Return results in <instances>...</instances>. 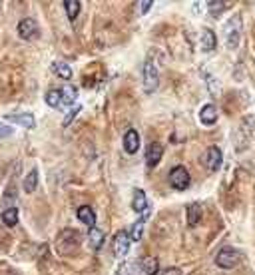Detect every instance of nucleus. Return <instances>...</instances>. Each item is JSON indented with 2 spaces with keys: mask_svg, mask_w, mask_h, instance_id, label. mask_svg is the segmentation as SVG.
Instances as JSON below:
<instances>
[{
  "mask_svg": "<svg viewBox=\"0 0 255 275\" xmlns=\"http://www.w3.org/2000/svg\"><path fill=\"white\" fill-rule=\"evenodd\" d=\"M60 102H62L60 90H48V94H46V104L50 108H60Z\"/></svg>",
  "mask_w": 255,
  "mask_h": 275,
  "instance_id": "393cba45",
  "label": "nucleus"
},
{
  "mask_svg": "<svg viewBox=\"0 0 255 275\" xmlns=\"http://www.w3.org/2000/svg\"><path fill=\"white\" fill-rule=\"evenodd\" d=\"M216 263L219 267H223V269H231V267H236L239 263V253L236 249H231V247H223V249H219L218 256H216Z\"/></svg>",
  "mask_w": 255,
  "mask_h": 275,
  "instance_id": "20e7f679",
  "label": "nucleus"
},
{
  "mask_svg": "<svg viewBox=\"0 0 255 275\" xmlns=\"http://www.w3.org/2000/svg\"><path fill=\"white\" fill-rule=\"evenodd\" d=\"M144 84H146V92H154L160 84V72L152 58H147L144 64Z\"/></svg>",
  "mask_w": 255,
  "mask_h": 275,
  "instance_id": "7ed1b4c3",
  "label": "nucleus"
},
{
  "mask_svg": "<svg viewBox=\"0 0 255 275\" xmlns=\"http://www.w3.org/2000/svg\"><path fill=\"white\" fill-rule=\"evenodd\" d=\"M2 221H4V225L14 227V225L18 223V209H16V207H6V209L2 211Z\"/></svg>",
  "mask_w": 255,
  "mask_h": 275,
  "instance_id": "4be33fe9",
  "label": "nucleus"
},
{
  "mask_svg": "<svg viewBox=\"0 0 255 275\" xmlns=\"http://www.w3.org/2000/svg\"><path fill=\"white\" fill-rule=\"evenodd\" d=\"M6 122H14L18 126H24L26 130H32L36 126V120L32 114H12V116H6Z\"/></svg>",
  "mask_w": 255,
  "mask_h": 275,
  "instance_id": "f8f14e48",
  "label": "nucleus"
},
{
  "mask_svg": "<svg viewBox=\"0 0 255 275\" xmlns=\"http://www.w3.org/2000/svg\"><path fill=\"white\" fill-rule=\"evenodd\" d=\"M78 112H80V108H74V110L70 112V116H68V118H66V120H64V126H68V124H70V122H72V120H74V116H76V114H78Z\"/></svg>",
  "mask_w": 255,
  "mask_h": 275,
  "instance_id": "c85d7f7f",
  "label": "nucleus"
},
{
  "mask_svg": "<svg viewBox=\"0 0 255 275\" xmlns=\"http://www.w3.org/2000/svg\"><path fill=\"white\" fill-rule=\"evenodd\" d=\"M124 150L128 154H136L140 150V134L136 130H128L124 134Z\"/></svg>",
  "mask_w": 255,
  "mask_h": 275,
  "instance_id": "9b49d317",
  "label": "nucleus"
},
{
  "mask_svg": "<svg viewBox=\"0 0 255 275\" xmlns=\"http://www.w3.org/2000/svg\"><path fill=\"white\" fill-rule=\"evenodd\" d=\"M189 182H192V178H189V172L183 167V165H176V167H172V172H169V183H172V187H176V189H187L189 187Z\"/></svg>",
  "mask_w": 255,
  "mask_h": 275,
  "instance_id": "f03ea898",
  "label": "nucleus"
},
{
  "mask_svg": "<svg viewBox=\"0 0 255 275\" xmlns=\"http://www.w3.org/2000/svg\"><path fill=\"white\" fill-rule=\"evenodd\" d=\"M132 209L138 214L147 211V196L144 189H134V200H132Z\"/></svg>",
  "mask_w": 255,
  "mask_h": 275,
  "instance_id": "4468645a",
  "label": "nucleus"
},
{
  "mask_svg": "<svg viewBox=\"0 0 255 275\" xmlns=\"http://www.w3.org/2000/svg\"><path fill=\"white\" fill-rule=\"evenodd\" d=\"M76 96H78V92H76V88H74V86H64V90H60V98H62L60 108L72 106L74 102H76Z\"/></svg>",
  "mask_w": 255,
  "mask_h": 275,
  "instance_id": "dca6fc26",
  "label": "nucleus"
},
{
  "mask_svg": "<svg viewBox=\"0 0 255 275\" xmlns=\"http://www.w3.org/2000/svg\"><path fill=\"white\" fill-rule=\"evenodd\" d=\"M130 243H132V238H130V234L128 231H118L116 236H114V253L116 257H126L128 251H130Z\"/></svg>",
  "mask_w": 255,
  "mask_h": 275,
  "instance_id": "0eeeda50",
  "label": "nucleus"
},
{
  "mask_svg": "<svg viewBox=\"0 0 255 275\" xmlns=\"http://www.w3.org/2000/svg\"><path fill=\"white\" fill-rule=\"evenodd\" d=\"M76 218L82 221V223H86L88 227H96V211L92 209L90 205H80L78 209H76Z\"/></svg>",
  "mask_w": 255,
  "mask_h": 275,
  "instance_id": "9d476101",
  "label": "nucleus"
},
{
  "mask_svg": "<svg viewBox=\"0 0 255 275\" xmlns=\"http://www.w3.org/2000/svg\"><path fill=\"white\" fill-rule=\"evenodd\" d=\"M164 275H182L180 269H176V267H169V269H165Z\"/></svg>",
  "mask_w": 255,
  "mask_h": 275,
  "instance_id": "c756f323",
  "label": "nucleus"
},
{
  "mask_svg": "<svg viewBox=\"0 0 255 275\" xmlns=\"http://www.w3.org/2000/svg\"><path fill=\"white\" fill-rule=\"evenodd\" d=\"M12 132H14V130L10 128V126L0 124V138H8V136H12Z\"/></svg>",
  "mask_w": 255,
  "mask_h": 275,
  "instance_id": "bb28decb",
  "label": "nucleus"
},
{
  "mask_svg": "<svg viewBox=\"0 0 255 275\" xmlns=\"http://www.w3.org/2000/svg\"><path fill=\"white\" fill-rule=\"evenodd\" d=\"M18 34L24 40H34L40 36V26L34 18H22L18 24Z\"/></svg>",
  "mask_w": 255,
  "mask_h": 275,
  "instance_id": "39448f33",
  "label": "nucleus"
},
{
  "mask_svg": "<svg viewBox=\"0 0 255 275\" xmlns=\"http://www.w3.org/2000/svg\"><path fill=\"white\" fill-rule=\"evenodd\" d=\"M88 239H90V245L92 249H100L102 245H104V231L102 229H98V227H92L90 234H88Z\"/></svg>",
  "mask_w": 255,
  "mask_h": 275,
  "instance_id": "6ab92c4d",
  "label": "nucleus"
},
{
  "mask_svg": "<svg viewBox=\"0 0 255 275\" xmlns=\"http://www.w3.org/2000/svg\"><path fill=\"white\" fill-rule=\"evenodd\" d=\"M142 269H144V273L146 275H158V271H160V263H158L156 257H144V259H142Z\"/></svg>",
  "mask_w": 255,
  "mask_h": 275,
  "instance_id": "412c9836",
  "label": "nucleus"
},
{
  "mask_svg": "<svg viewBox=\"0 0 255 275\" xmlns=\"http://www.w3.org/2000/svg\"><path fill=\"white\" fill-rule=\"evenodd\" d=\"M80 243H82V236H80L78 231H74V229H64V231L58 236V239H56V249H58L60 256H72V253L78 251Z\"/></svg>",
  "mask_w": 255,
  "mask_h": 275,
  "instance_id": "f257e3e1",
  "label": "nucleus"
},
{
  "mask_svg": "<svg viewBox=\"0 0 255 275\" xmlns=\"http://www.w3.org/2000/svg\"><path fill=\"white\" fill-rule=\"evenodd\" d=\"M162 156H164V146H162L160 142H152V144L146 147V164H147V167H156V165L160 164Z\"/></svg>",
  "mask_w": 255,
  "mask_h": 275,
  "instance_id": "1a4fd4ad",
  "label": "nucleus"
},
{
  "mask_svg": "<svg viewBox=\"0 0 255 275\" xmlns=\"http://www.w3.org/2000/svg\"><path fill=\"white\" fill-rule=\"evenodd\" d=\"M201 220V205L200 203H192L187 205V225L189 227H196Z\"/></svg>",
  "mask_w": 255,
  "mask_h": 275,
  "instance_id": "f3484780",
  "label": "nucleus"
},
{
  "mask_svg": "<svg viewBox=\"0 0 255 275\" xmlns=\"http://www.w3.org/2000/svg\"><path fill=\"white\" fill-rule=\"evenodd\" d=\"M225 36H227V48H236L241 36V18L233 16L231 22L225 24Z\"/></svg>",
  "mask_w": 255,
  "mask_h": 275,
  "instance_id": "423d86ee",
  "label": "nucleus"
},
{
  "mask_svg": "<svg viewBox=\"0 0 255 275\" xmlns=\"http://www.w3.org/2000/svg\"><path fill=\"white\" fill-rule=\"evenodd\" d=\"M200 120L205 126H214V124L218 122V110H216V106H214V104L203 106L200 112Z\"/></svg>",
  "mask_w": 255,
  "mask_h": 275,
  "instance_id": "2eb2a0df",
  "label": "nucleus"
},
{
  "mask_svg": "<svg viewBox=\"0 0 255 275\" xmlns=\"http://www.w3.org/2000/svg\"><path fill=\"white\" fill-rule=\"evenodd\" d=\"M36 185H38V170H32V172H28V176L24 180V192L26 194H32L36 189Z\"/></svg>",
  "mask_w": 255,
  "mask_h": 275,
  "instance_id": "b1692460",
  "label": "nucleus"
},
{
  "mask_svg": "<svg viewBox=\"0 0 255 275\" xmlns=\"http://www.w3.org/2000/svg\"><path fill=\"white\" fill-rule=\"evenodd\" d=\"M216 46H218L216 32L211 28H203L201 30V48H203V52H211V50H216Z\"/></svg>",
  "mask_w": 255,
  "mask_h": 275,
  "instance_id": "ddd939ff",
  "label": "nucleus"
},
{
  "mask_svg": "<svg viewBox=\"0 0 255 275\" xmlns=\"http://www.w3.org/2000/svg\"><path fill=\"white\" fill-rule=\"evenodd\" d=\"M227 8V4L223 0H214V2H207V10L214 14V16H219L223 10Z\"/></svg>",
  "mask_w": 255,
  "mask_h": 275,
  "instance_id": "a878e982",
  "label": "nucleus"
},
{
  "mask_svg": "<svg viewBox=\"0 0 255 275\" xmlns=\"http://www.w3.org/2000/svg\"><path fill=\"white\" fill-rule=\"evenodd\" d=\"M152 4H154L152 0H144V2H140V12H142V14H146L147 10L152 8Z\"/></svg>",
  "mask_w": 255,
  "mask_h": 275,
  "instance_id": "cd10ccee",
  "label": "nucleus"
},
{
  "mask_svg": "<svg viewBox=\"0 0 255 275\" xmlns=\"http://www.w3.org/2000/svg\"><path fill=\"white\" fill-rule=\"evenodd\" d=\"M146 218H147V211L144 214V218H140V220L132 225V229H130V238H132V241H140V239H142V231H144Z\"/></svg>",
  "mask_w": 255,
  "mask_h": 275,
  "instance_id": "5701e85b",
  "label": "nucleus"
},
{
  "mask_svg": "<svg viewBox=\"0 0 255 275\" xmlns=\"http://www.w3.org/2000/svg\"><path fill=\"white\" fill-rule=\"evenodd\" d=\"M203 162H205V167H207L209 172H218L219 167H221V162H223L221 150H219L218 146L207 147V152H205V156H203Z\"/></svg>",
  "mask_w": 255,
  "mask_h": 275,
  "instance_id": "6e6552de",
  "label": "nucleus"
},
{
  "mask_svg": "<svg viewBox=\"0 0 255 275\" xmlns=\"http://www.w3.org/2000/svg\"><path fill=\"white\" fill-rule=\"evenodd\" d=\"M52 70L58 78H62V80H70L72 78V68L66 64V62H54L52 64Z\"/></svg>",
  "mask_w": 255,
  "mask_h": 275,
  "instance_id": "aec40b11",
  "label": "nucleus"
},
{
  "mask_svg": "<svg viewBox=\"0 0 255 275\" xmlns=\"http://www.w3.org/2000/svg\"><path fill=\"white\" fill-rule=\"evenodd\" d=\"M80 8H82L80 0H64V10H66V14H68V20H70V22H74L76 16L80 14Z\"/></svg>",
  "mask_w": 255,
  "mask_h": 275,
  "instance_id": "a211bd4d",
  "label": "nucleus"
}]
</instances>
